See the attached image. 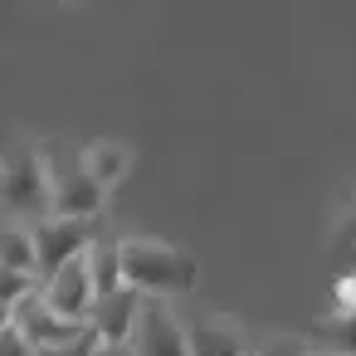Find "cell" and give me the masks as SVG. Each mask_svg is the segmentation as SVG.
Masks as SVG:
<instances>
[{
	"label": "cell",
	"mask_w": 356,
	"mask_h": 356,
	"mask_svg": "<svg viewBox=\"0 0 356 356\" xmlns=\"http://www.w3.org/2000/svg\"><path fill=\"white\" fill-rule=\"evenodd\" d=\"M122 278L127 288H137L142 298H161V293H191L195 288V259L176 244H156V239H127L122 244Z\"/></svg>",
	"instance_id": "1"
},
{
	"label": "cell",
	"mask_w": 356,
	"mask_h": 356,
	"mask_svg": "<svg viewBox=\"0 0 356 356\" xmlns=\"http://www.w3.org/2000/svg\"><path fill=\"white\" fill-rule=\"evenodd\" d=\"M44 166H49V181H54V215H69V220H93L98 205H103V186L93 181L83 152L64 147V142H44L40 147Z\"/></svg>",
	"instance_id": "2"
},
{
	"label": "cell",
	"mask_w": 356,
	"mask_h": 356,
	"mask_svg": "<svg viewBox=\"0 0 356 356\" xmlns=\"http://www.w3.org/2000/svg\"><path fill=\"white\" fill-rule=\"evenodd\" d=\"M35 254H40V278L49 283L64 264L83 259L93 244H98V229L93 220H69V215H49V220H35Z\"/></svg>",
	"instance_id": "3"
},
{
	"label": "cell",
	"mask_w": 356,
	"mask_h": 356,
	"mask_svg": "<svg viewBox=\"0 0 356 356\" xmlns=\"http://www.w3.org/2000/svg\"><path fill=\"white\" fill-rule=\"evenodd\" d=\"M6 200L15 215H35V220H49L44 210H54V181H49V166L40 152L30 147H15L10 161H6Z\"/></svg>",
	"instance_id": "4"
},
{
	"label": "cell",
	"mask_w": 356,
	"mask_h": 356,
	"mask_svg": "<svg viewBox=\"0 0 356 356\" xmlns=\"http://www.w3.org/2000/svg\"><path fill=\"white\" fill-rule=\"evenodd\" d=\"M40 298L59 312V317H69V322H79V327H88V317H93V302H98V283H93V268H88V254L83 259H74V264H64L44 288H40Z\"/></svg>",
	"instance_id": "5"
},
{
	"label": "cell",
	"mask_w": 356,
	"mask_h": 356,
	"mask_svg": "<svg viewBox=\"0 0 356 356\" xmlns=\"http://www.w3.org/2000/svg\"><path fill=\"white\" fill-rule=\"evenodd\" d=\"M132 356H191V337L161 298L142 302V317H137V332H132Z\"/></svg>",
	"instance_id": "6"
},
{
	"label": "cell",
	"mask_w": 356,
	"mask_h": 356,
	"mask_svg": "<svg viewBox=\"0 0 356 356\" xmlns=\"http://www.w3.org/2000/svg\"><path fill=\"white\" fill-rule=\"evenodd\" d=\"M6 322H15L20 332H25V341L35 346V351H54V346H69V341H79L88 327H79V322H69V317H59L40 293L15 312V317H6Z\"/></svg>",
	"instance_id": "7"
},
{
	"label": "cell",
	"mask_w": 356,
	"mask_h": 356,
	"mask_svg": "<svg viewBox=\"0 0 356 356\" xmlns=\"http://www.w3.org/2000/svg\"><path fill=\"white\" fill-rule=\"evenodd\" d=\"M142 302H147V298H142L137 288H122V293H113V298H98L88 327H93L98 341H108V346H132V332H137Z\"/></svg>",
	"instance_id": "8"
},
{
	"label": "cell",
	"mask_w": 356,
	"mask_h": 356,
	"mask_svg": "<svg viewBox=\"0 0 356 356\" xmlns=\"http://www.w3.org/2000/svg\"><path fill=\"white\" fill-rule=\"evenodd\" d=\"M191 337V356H254L244 346V337L234 327H215V322H191L186 327Z\"/></svg>",
	"instance_id": "9"
},
{
	"label": "cell",
	"mask_w": 356,
	"mask_h": 356,
	"mask_svg": "<svg viewBox=\"0 0 356 356\" xmlns=\"http://www.w3.org/2000/svg\"><path fill=\"white\" fill-rule=\"evenodd\" d=\"M88 268H93V283H98V298H113V293L127 288V278H122V244L98 239L88 249Z\"/></svg>",
	"instance_id": "10"
},
{
	"label": "cell",
	"mask_w": 356,
	"mask_h": 356,
	"mask_svg": "<svg viewBox=\"0 0 356 356\" xmlns=\"http://www.w3.org/2000/svg\"><path fill=\"white\" fill-rule=\"evenodd\" d=\"M83 161H88V171H93V181H98L103 191L127 176V147H118V142H93V147L83 152Z\"/></svg>",
	"instance_id": "11"
},
{
	"label": "cell",
	"mask_w": 356,
	"mask_h": 356,
	"mask_svg": "<svg viewBox=\"0 0 356 356\" xmlns=\"http://www.w3.org/2000/svg\"><path fill=\"white\" fill-rule=\"evenodd\" d=\"M6 273L40 278V254H35V234L30 229H10V239H6Z\"/></svg>",
	"instance_id": "12"
},
{
	"label": "cell",
	"mask_w": 356,
	"mask_h": 356,
	"mask_svg": "<svg viewBox=\"0 0 356 356\" xmlns=\"http://www.w3.org/2000/svg\"><path fill=\"white\" fill-rule=\"evenodd\" d=\"M317 341H327L332 351H356V312H332L317 322Z\"/></svg>",
	"instance_id": "13"
},
{
	"label": "cell",
	"mask_w": 356,
	"mask_h": 356,
	"mask_svg": "<svg viewBox=\"0 0 356 356\" xmlns=\"http://www.w3.org/2000/svg\"><path fill=\"white\" fill-rule=\"evenodd\" d=\"M0 356H40V351L25 341V332H20L15 322H6V337H0Z\"/></svg>",
	"instance_id": "14"
},
{
	"label": "cell",
	"mask_w": 356,
	"mask_h": 356,
	"mask_svg": "<svg viewBox=\"0 0 356 356\" xmlns=\"http://www.w3.org/2000/svg\"><path fill=\"white\" fill-rule=\"evenodd\" d=\"M98 346H103V341H98V332L88 327V332H83L79 341H69V346H54V351H40V356H93Z\"/></svg>",
	"instance_id": "15"
},
{
	"label": "cell",
	"mask_w": 356,
	"mask_h": 356,
	"mask_svg": "<svg viewBox=\"0 0 356 356\" xmlns=\"http://www.w3.org/2000/svg\"><path fill=\"white\" fill-rule=\"evenodd\" d=\"M332 249L337 254H356V205L346 210V220L337 225V239H332Z\"/></svg>",
	"instance_id": "16"
},
{
	"label": "cell",
	"mask_w": 356,
	"mask_h": 356,
	"mask_svg": "<svg viewBox=\"0 0 356 356\" xmlns=\"http://www.w3.org/2000/svg\"><path fill=\"white\" fill-rule=\"evenodd\" d=\"M254 356H307V346H302L298 337H278V341H268V346H259Z\"/></svg>",
	"instance_id": "17"
},
{
	"label": "cell",
	"mask_w": 356,
	"mask_h": 356,
	"mask_svg": "<svg viewBox=\"0 0 356 356\" xmlns=\"http://www.w3.org/2000/svg\"><path fill=\"white\" fill-rule=\"evenodd\" d=\"M93 356H132V346H108V341H103Z\"/></svg>",
	"instance_id": "18"
}]
</instances>
